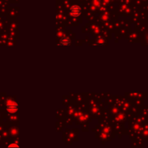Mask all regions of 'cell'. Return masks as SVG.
Masks as SVG:
<instances>
[{"label":"cell","instance_id":"obj_4","mask_svg":"<svg viewBox=\"0 0 148 148\" xmlns=\"http://www.w3.org/2000/svg\"><path fill=\"white\" fill-rule=\"evenodd\" d=\"M19 147V145L16 144H9L8 146V147Z\"/></svg>","mask_w":148,"mask_h":148},{"label":"cell","instance_id":"obj_3","mask_svg":"<svg viewBox=\"0 0 148 148\" xmlns=\"http://www.w3.org/2000/svg\"><path fill=\"white\" fill-rule=\"evenodd\" d=\"M60 43L63 46H70L71 44V41L67 37H64L61 39Z\"/></svg>","mask_w":148,"mask_h":148},{"label":"cell","instance_id":"obj_1","mask_svg":"<svg viewBox=\"0 0 148 148\" xmlns=\"http://www.w3.org/2000/svg\"><path fill=\"white\" fill-rule=\"evenodd\" d=\"M70 13L73 17H79L82 15V8L78 5L72 6L70 9Z\"/></svg>","mask_w":148,"mask_h":148},{"label":"cell","instance_id":"obj_2","mask_svg":"<svg viewBox=\"0 0 148 148\" xmlns=\"http://www.w3.org/2000/svg\"><path fill=\"white\" fill-rule=\"evenodd\" d=\"M18 109V105L14 101L8 102L7 104V110L10 113H15Z\"/></svg>","mask_w":148,"mask_h":148}]
</instances>
